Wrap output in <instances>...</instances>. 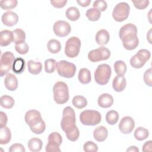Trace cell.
<instances>
[{
	"mask_svg": "<svg viewBox=\"0 0 152 152\" xmlns=\"http://www.w3.org/2000/svg\"><path fill=\"white\" fill-rule=\"evenodd\" d=\"M53 94L54 100L57 104L66 103L69 97L67 84L63 81L56 82L53 87Z\"/></svg>",
	"mask_w": 152,
	"mask_h": 152,
	"instance_id": "6da1fadb",
	"label": "cell"
},
{
	"mask_svg": "<svg viewBox=\"0 0 152 152\" xmlns=\"http://www.w3.org/2000/svg\"><path fill=\"white\" fill-rule=\"evenodd\" d=\"M76 117L74 110L70 106L65 107L62 112L61 127L65 132H68L76 126Z\"/></svg>",
	"mask_w": 152,
	"mask_h": 152,
	"instance_id": "7a4b0ae2",
	"label": "cell"
},
{
	"mask_svg": "<svg viewBox=\"0 0 152 152\" xmlns=\"http://www.w3.org/2000/svg\"><path fill=\"white\" fill-rule=\"evenodd\" d=\"M80 120L83 125L94 126L101 122L102 116L97 110H86L80 113Z\"/></svg>",
	"mask_w": 152,
	"mask_h": 152,
	"instance_id": "3957f363",
	"label": "cell"
},
{
	"mask_svg": "<svg viewBox=\"0 0 152 152\" xmlns=\"http://www.w3.org/2000/svg\"><path fill=\"white\" fill-rule=\"evenodd\" d=\"M112 69L109 65L102 64L97 67L94 72V80L99 85H105L110 78Z\"/></svg>",
	"mask_w": 152,
	"mask_h": 152,
	"instance_id": "277c9868",
	"label": "cell"
},
{
	"mask_svg": "<svg viewBox=\"0 0 152 152\" xmlns=\"http://www.w3.org/2000/svg\"><path fill=\"white\" fill-rule=\"evenodd\" d=\"M56 69L61 77L69 78L75 75L77 68L73 63L61 60L56 64Z\"/></svg>",
	"mask_w": 152,
	"mask_h": 152,
	"instance_id": "5b68a950",
	"label": "cell"
},
{
	"mask_svg": "<svg viewBox=\"0 0 152 152\" xmlns=\"http://www.w3.org/2000/svg\"><path fill=\"white\" fill-rule=\"evenodd\" d=\"M150 57L151 53L148 50L145 49H140L135 55L131 57L130 59V64L134 68H141L150 59Z\"/></svg>",
	"mask_w": 152,
	"mask_h": 152,
	"instance_id": "8992f818",
	"label": "cell"
},
{
	"mask_svg": "<svg viewBox=\"0 0 152 152\" xmlns=\"http://www.w3.org/2000/svg\"><path fill=\"white\" fill-rule=\"evenodd\" d=\"M80 48L81 40L80 39L75 36L71 37L65 43V53L69 58H75L79 54Z\"/></svg>",
	"mask_w": 152,
	"mask_h": 152,
	"instance_id": "52a82bcc",
	"label": "cell"
},
{
	"mask_svg": "<svg viewBox=\"0 0 152 152\" xmlns=\"http://www.w3.org/2000/svg\"><path fill=\"white\" fill-rule=\"evenodd\" d=\"M14 55L9 51L1 54L0 59V75L1 77L8 74V72L12 68L14 60Z\"/></svg>",
	"mask_w": 152,
	"mask_h": 152,
	"instance_id": "ba28073f",
	"label": "cell"
},
{
	"mask_svg": "<svg viewBox=\"0 0 152 152\" xmlns=\"http://www.w3.org/2000/svg\"><path fill=\"white\" fill-rule=\"evenodd\" d=\"M130 11L129 5L125 2H121L116 5L112 11L113 19L118 22H122L129 16Z\"/></svg>",
	"mask_w": 152,
	"mask_h": 152,
	"instance_id": "9c48e42d",
	"label": "cell"
},
{
	"mask_svg": "<svg viewBox=\"0 0 152 152\" xmlns=\"http://www.w3.org/2000/svg\"><path fill=\"white\" fill-rule=\"evenodd\" d=\"M119 36L122 42L132 40L138 37L137 28L132 23L126 24L120 28Z\"/></svg>",
	"mask_w": 152,
	"mask_h": 152,
	"instance_id": "30bf717a",
	"label": "cell"
},
{
	"mask_svg": "<svg viewBox=\"0 0 152 152\" xmlns=\"http://www.w3.org/2000/svg\"><path fill=\"white\" fill-rule=\"evenodd\" d=\"M111 53L109 49L105 47L101 46L97 49L90 50L88 53V58L91 62H97L108 59Z\"/></svg>",
	"mask_w": 152,
	"mask_h": 152,
	"instance_id": "8fae6325",
	"label": "cell"
},
{
	"mask_svg": "<svg viewBox=\"0 0 152 152\" xmlns=\"http://www.w3.org/2000/svg\"><path fill=\"white\" fill-rule=\"evenodd\" d=\"M53 30L55 35L61 37H64L70 33L71 28L68 22L63 20H59L54 23Z\"/></svg>",
	"mask_w": 152,
	"mask_h": 152,
	"instance_id": "7c38bea8",
	"label": "cell"
},
{
	"mask_svg": "<svg viewBox=\"0 0 152 152\" xmlns=\"http://www.w3.org/2000/svg\"><path fill=\"white\" fill-rule=\"evenodd\" d=\"M135 126V122L132 117L126 116L123 117L119 124V129L120 131L124 134H130L134 129Z\"/></svg>",
	"mask_w": 152,
	"mask_h": 152,
	"instance_id": "4fadbf2b",
	"label": "cell"
},
{
	"mask_svg": "<svg viewBox=\"0 0 152 152\" xmlns=\"http://www.w3.org/2000/svg\"><path fill=\"white\" fill-rule=\"evenodd\" d=\"M24 119L26 124L31 127L39 123L42 119V115L38 110L31 109L26 113Z\"/></svg>",
	"mask_w": 152,
	"mask_h": 152,
	"instance_id": "5bb4252c",
	"label": "cell"
},
{
	"mask_svg": "<svg viewBox=\"0 0 152 152\" xmlns=\"http://www.w3.org/2000/svg\"><path fill=\"white\" fill-rule=\"evenodd\" d=\"M1 20L4 25L8 27H12L17 23L18 17L15 12L8 11L2 14Z\"/></svg>",
	"mask_w": 152,
	"mask_h": 152,
	"instance_id": "9a60e30c",
	"label": "cell"
},
{
	"mask_svg": "<svg viewBox=\"0 0 152 152\" xmlns=\"http://www.w3.org/2000/svg\"><path fill=\"white\" fill-rule=\"evenodd\" d=\"M4 84L8 90L11 91H15L18 87V80L13 74L8 73L5 77Z\"/></svg>",
	"mask_w": 152,
	"mask_h": 152,
	"instance_id": "2e32d148",
	"label": "cell"
},
{
	"mask_svg": "<svg viewBox=\"0 0 152 152\" xmlns=\"http://www.w3.org/2000/svg\"><path fill=\"white\" fill-rule=\"evenodd\" d=\"M126 81L124 75H117L113 80L112 87L117 92L122 91L126 87Z\"/></svg>",
	"mask_w": 152,
	"mask_h": 152,
	"instance_id": "e0dca14e",
	"label": "cell"
},
{
	"mask_svg": "<svg viewBox=\"0 0 152 152\" xmlns=\"http://www.w3.org/2000/svg\"><path fill=\"white\" fill-rule=\"evenodd\" d=\"M99 106L103 108H108L112 106L113 103V98L112 95L108 93H103L99 96L97 99Z\"/></svg>",
	"mask_w": 152,
	"mask_h": 152,
	"instance_id": "ac0fdd59",
	"label": "cell"
},
{
	"mask_svg": "<svg viewBox=\"0 0 152 152\" xmlns=\"http://www.w3.org/2000/svg\"><path fill=\"white\" fill-rule=\"evenodd\" d=\"M14 40L12 31L8 30H4L0 32V45L1 46H7L9 45Z\"/></svg>",
	"mask_w": 152,
	"mask_h": 152,
	"instance_id": "d6986e66",
	"label": "cell"
},
{
	"mask_svg": "<svg viewBox=\"0 0 152 152\" xmlns=\"http://www.w3.org/2000/svg\"><path fill=\"white\" fill-rule=\"evenodd\" d=\"M108 131L106 127L99 126L96 128L93 131L94 138L98 142H103L107 138Z\"/></svg>",
	"mask_w": 152,
	"mask_h": 152,
	"instance_id": "ffe728a7",
	"label": "cell"
},
{
	"mask_svg": "<svg viewBox=\"0 0 152 152\" xmlns=\"http://www.w3.org/2000/svg\"><path fill=\"white\" fill-rule=\"evenodd\" d=\"M96 42L101 46L106 45L109 41L110 35L108 31L104 29H101L99 30L96 34Z\"/></svg>",
	"mask_w": 152,
	"mask_h": 152,
	"instance_id": "44dd1931",
	"label": "cell"
},
{
	"mask_svg": "<svg viewBox=\"0 0 152 152\" xmlns=\"http://www.w3.org/2000/svg\"><path fill=\"white\" fill-rule=\"evenodd\" d=\"M78 78L81 84H87L89 83L91 80L90 71L86 68L80 69L78 72Z\"/></svg>",
	"mask_w": 152,
	"mask_h": 152,
	"instance_id": "7402d4cb",
	"label": "cell"
},
{
	"mask_svg": "<svg viewBox=\"0 0 152 152\" xmlns=\"http://www.w3.org/2000/svg\"><path fill=\"white\" fill-rule=\"evenodd\" d=\"M27 145L28 149L31 151L38 152L41 150L43 145V142L40 139L34 137L31 138L28 141Z\"/></svg>",
	"mask_w": 152,
	"mask_h": 152,
	"instance_id": "603a6c76",
	"label": "cell"
},
{
	"mask_svg": "<svg viewBox=\"0 0 152 152\" xmlns=\"http://www.w3.org/2000/svg\"><path fill=\"white\" fill-rule=\"evenodd\" d=\"M11 139V133L10 128L7 126L1 127L0 144L2 145L8 144Z\"/></svg>",
	"mask_w": 152,
	"mask_h": 152,
	"instance_id": "cb8c5ba5",
	"label": "cell"
},
{
	"mask_svg": "<svg viewBox=\"0 0 152 152\" xmlns=\"http://www.w3.org/2000/svg\"><path fill=\"white\" fill-rule=\"evenodd\" d=\"M28 72L33 75L39 74L42 69V64L40 62H35L33 60H30L27 62Z\"/></svg>",
	"mask_w": 152,
	"mask_h": 152,
	"instance_id": "d4e9b609",
	"label": "cell"
},
{
	"mask_svg": "<svg viewBox=\"0 0 152 152\" xmlns=\"http://www.w3.org/2000/svg\"><path fill=\"white\" fill-rule=\"evenodd\" d=\"M25 61L21 58H17L14 60L12 69L17 74H21L25 69Z\"/></svg>",
	"mask_w": 152,
	"mask_h": 152,
	"instance_id": "484cf974",
	"label": "cell"
},
{
	"mask_svg": "<svg viewBox=\"0 0 152 152\" xmlns=\"http://www.w3.org/2000/svg\"><path fill=\"white\" fill-rule=\"evenodd\" d=\"M65 15L68 20L74 21L80 18V13L77 7H71L66 10Z\"/></svg>",
	"mask_w": 152,
	"mask_h": 152,
	"instance_id": "4316f807",
	"label": "cell"
},
{
	"mask_svg": "<svg viewBox=\"0 0 152 152\" xmlns=\"http://www.w3.org/2000/svg\"><path fill=\"white\" fill-rule=\"evenodd\" d=\"M47 48L52 53H57L61 49V45L59 41L52 39L49 40L47 43Z\"/></svg>",
	"mask_w": 152,
	"mask_h": 152,
	"instance_id": "83f0119b",
	"label": "cell"
},
{
	"mask_svg": "<svg viewBox=\"0 0 152 152\" xmlns=\"http://www.w3.org/2000/svg\"><path fill=\"white\" fill-rule=\"evenodd\" d=\"M15 102L14 99L8 95H3L0 98L1 106L5 109H11L14 105Z\"/></svg>",
	"mask_w": 152,
	"mask_h": 152,
	"instance_id": "f1b7e54d",
	"label": "cell"
},
{
	"mask_svg": "<svg viewBox=\"0 0 152 152\" xmlns=\"http://www.w3.org/2000/svg\"><path fill=\"white\" fill-rule=\"evenodd\" d=\"M72 103L74 107H75L77 109H81L87 106V100L84 96L78 95L73 97Z\"/></svg>",
	"mask_w": 152,
	"mask_h": 152,
	"instance_id": "f546056e",
	"label": "cell"
},
{
	"mask_svg": "<svg viewBox=\"0 0 152 152\" xmlns=\"http://www.w3.org/2000/svg\"><path fill=\"white\" fill-rule=\"evenodd\" d=\"M113 68L115 72L118 75H124L127 69L126 64L121 60L116 61L114 63Z\"/></svg>",
	"mask_w": 152,
	"mask_h": 152,
	"instance_id": "4dcf8cb0",
	"label": "cell"
},
{
	"mask_svg": "<svg viewBox=\"0 0 152 152\" xmlns=\"http://www.w3.org/2000/svg\"><path fill=\"white\" fill-rule=\"evenodd\" d=\"M86 15L90 21H96L100 19L101 17V12L96 8H91L87 10Z\"/></svg>",
	"mask_w": 152,
	"mask_h": 152,
	"instance_id": "1f68e13d",
	"label": "cell"
},
{
	"mask_svg": "<svg viewBox=\"0 0 152 152\" xmlns=\"http://www.w3.org/2000/svg\"><path fill=\"white\" fill-rule=\"evenodd\" d=\"M149 135L148 129L143 127H138L134 132V137L137 140L142 141L145 140Z\"/></svg>",
	"mask_w": 152,
	"mask_h": 152,
	"instance_id": "d6a6232c",
	"label": "cell"
},
{
	"mask_svg": "<svg viewBox=\"0 0 152 152\" xmlns=\"http://www.w3.org/2000/svg\"><path fill=\"white\" fill-rule=\"evenodd\" d=\"M119 114L117 111L114 110H109L106 115V121L109 125H113L116 124L119 119Z\"/></svg>",
	"mask_w": 152,
	"mask_h": 152,
	"instance_id": "836d02e7",
	"label": "cell"
},
{
	"mask_svg": "<svg viewBox=\"0 0 152 152\" xmlns=\"http://www.w3.org/2000/svg\"><path fill=\"white\" fill-rule=\"evenodd\" d=\"M14 34L13 42L15 44L25 42L26 40V34L25 32L20 28H17L12 31Z\"/></svg>",
	"mask_w": 152,
	"mask_h": 152,
	"instance_id": "e575fe53",
	"label": "cell"
},
{
	"mask_svg": "<svg viewBox=\"0 0 152 152\" xmlns=\"http://www.w3.org/2000/svg\"><path fill=\"white\" fill-rule=\"evenodd\" d=\"M17 0H1L0 1V7L2 9L10 10L15 8L17 5Z\"/></svg>",
	"mask_w": 152,
	"mask_h": 152,
	"instance_id": "d590c367",
	"label": "cell"
},
{
	"mask_svg": "<svg viewBox=\"0 0 152 152\" xmlns=\"http://www.w3.org/2000/svg\"><path fill=\"white\" fill-rule=\"evenodd\" d=\"M56 61L54 59H48L45 61V70L47 73H53L56 66Z\"/></svg>",
	"mask_w": 152,
	"mask_h": 152,
	"instance_id": "8d00e7d4",
	"label": "cell"
},
{
	"mask_svg": "<svg viewBox=\"0 0 152 152\" xmlns=\"http://www.w3.org/2000/svg\"><path fill=\"white\" fill-rule=\"evenodd\" d=\"M30 128L31 131L35 134H41L46 129V124L45 121L42 119L39 123L33 126L30 127Z\"/></svg>",
	"mask_w": 152,
	"mask_h": 152,
	"instance_id": "74e56055",
	"label": "cell"
},
{
	"mask_svg": "<svg viewBox=\"0 0 152 152\" xmlns=\"http://www.w3.org/2000/svg\"><path fill=\"white\" fill-rule=\"evenodd\" d=\"M65 134H66V138L69 140H70L71 141H75L79 138L80 131H79L78 128L76 126L75 127H74L72 129L69 130V131L66 132Z\"/></svg>",
	"mask_w": 152,
	"mask_h": 152,
	"instance_id": "f35d334b",
	"label": "cell"
},
{
	"mask_svg": "<svg viewBox=\"0 0 152 152\" xmlns=\"http://www.w3.org/2000/svg\"><path fill=\"white\" fill-rule=\"evenodd\" d=\"M138 44L139 40L138 37L132 40L122 42V45L124 48L128 50H132L133 49H135L138 46Z\"/></svg>",
	"mask_w": 152,
	"mask_h": 152,
	"instance_id": "ab89813d",
	"label": "cell"
},
{
	"mask_svg": "<svg viewBox=\"0 0 152 152\" xmlns=\"http://www.w3.org/2000/svg\"><path fill=\"white\" fill-rule=\"evenodd\" d=\"M15 49L18 53L21 55H24L28 52L29 46L26 42H23L15 44Z\"/></svg>",
	"mask_w": 152,
	"mask_h": 152,
	"instance_id": "60d3db41",
	"label": "cell"
},
{
	"mask_svg": "<svg viewBox=\"0 0 152 152\" xmlns=\"http://www.w3.org/2000/svg\"><path fill=\"white\" fill-rule=\"evenodd\" d=\"M83 150L86 152H96L98 151V146L94 142L88 141L83 145Z\"/></svg>",
	"mask_w": 152,
	"mask_h": 152,
	"instance_id": "b9f144b4",
	"label": "cell"
},
{
	"mask_svg": "<svg viewBox=\"0 0 152 152\" xmlns=\"http://www.w3.org/2000/svg\"><path fill=\"white\" fill-rule=\"evenodd\" d=\"M48 141H52L61 145L62 142V138L61 134L58 132H52L49 135Z\"/></svg>",
	"mask_w": 152,
	"mask_h": 152,
	"instance_id": "7bdbcfd3",
	"label": "cell"
},
{
	"mask_svg": "<svg viewBox=\"0 0 152 152\" xmlns=\"http://www.w3.org/2000/svg\"><path fill=\"white\" fill-rule=\"evenodd\" d=\"M59 147L60 145L56 142L48 141V143L46 145L45 150L46 152H60L61 149Z\"/></svg>",
	"mask_w": 152,
	"mask_h": 152,
	"instance_id": "ee69618b",
	"label": "cell"
},
{
	"mask_svg": "<svg viewBox=\"0 0 152 152\" xmlns=\"http://www.w3.org/2000/svg\"><path fill=\"white\" fill-rule=\"evenodd\" d=\"M93 8H96L99 11L102 12V11H104L106 10L107 7V4L105 1L97 0L93 2Z\"/></svg>",
	"mask_w": 152,
	"mask_h": 152,
	"instance_id": "f6af8a7d",
	"label": "cell"
},
{
	"mask_svg": "<svg viewBox=\"0 0 152 152\" xmlns=\"http://www.w3.org/2000/svg\"><path fill=\"white\" fill-rule=\"evenodd\" d=\"M134 7L138 10H144L146 8L148 4V0H143V1H132Z\"/></svg>",
	"mask_w": 152,
	"mask_h": 152,
	"instance_id": "bcb514c9",
	"label": "cell"
},
{
	"mask_svg": "<svg viewBox=\"0 0 152 152\" xmlns=\"http://www.w3.org/2000/svg\"><path fill=\"white\" fill-rule=\"evenodd\" d=\"M144 81L146 85L149 87L152 86V76H151V68L147 69L144 74Z\"/></svg>",
	"mask_w": 152,
	"mask_h": 152,
	"instance_id": "7dc6e473",
	"label": "cell"
},
{
	"mask_svg": "<svg viewBox=\"0 0 152 152\" xmlns=\"http://www.w3.org/2000/svg\"><path fill=\"white\" fill-rule=\"evenodd\" d=\"M10 152H25L26 149L21 144L19 143H15L11 145L9 148Z\"/></svg>",
	"mask_w": 152,
	"mask_h": 152,
	"instance_id": "c3c4849f",
	"label": "cell"
},
{
	"mask_svg": "<svg viewBox=\"0 0 152 152\" xmlns=\"http://www.w3.org/2000/svg\"><path fill=\"white\" fill-rule=\"evenodd\" d=\"M50 2V4L54 7L57 8H61L65 6V5L67 3V0H57V1L51 0Z\"/></svg>",
	"mask_w": 152,
	"mask_h": 152,
	"instance_id": "681fc988",
	"label": "cell"
},
{
	"mask_svg": "<svg viewBox=\"0 0 152 152\" xmlns=\"http://www.w3.org/2000/svg\"><path fill=\"white\" fill-rule=\"evenodd\" d=\"M8 121V117L5 113L1 111L0 112V126H5Z\"/></svg>",
	"mask_w": 152,
	"mask_h": 152,
	"instance_id": "f907efd6",
	"label": "cell"
},
{
	"mask_svg": "<svg viewBox=\"0 0 152 152\" xmlns=\"http://www.w3.org/2000/svg\"><path fill=\"white\" fill-rule=\"evenodd\" d=\"M151 145H152V141L151 140L145 142L142 145V151H144V152L151 151Z\"/></svg>",
	"mask_w": 152,
	"mask_h": 152,
	"instance_id": "816d5d0a",
	"label": "cell"
},
{
	"mask_svg": "<svg viewBox=\"0 0 152 152\" xmlns=\"http://www.w3.org/2000/svg\"><path fill=\"white\" fill-rule=\"evenodd\" d=\"M77 2L79 5L83 7H86L90 4L91 0H77Z\"/></svg>",
	"mask_w": 152,
	"mask_h": 152,
	"instance_id": "f5cc1de1",
	"label": "cell"
},
{
	"mask_svg": "<svg viewBox=\"0 0 152 152\" xmlns=\"http://www.w3.org/2000/svg\"><path fill=\"white\" fill-rule=\"evenodd\" d=\"M126 151H133V152H138L139 151V149L136 147V146H134V145H132V146H131L129 147L127 150H126Z\"/></svg>",
	"mask_w": 152,
	"mask_h": 152,
	"instance_id": "db71d44e",
	"label": "cell"
},
{
	"mask_svg": "<svg viewBox=\"0 0 152 152\" xmlns=\"http://www.w3.org/2000/svg\"><path fill=\"white\" fill-rule=\"evenodd\" d=\"M151 29L150 28V29L149 30V31H148L147 34V39H148V42H149V43H150V44H151Z\"/></svg>",
	"mask_w": 152,
	"mask_h": 152,
	"instance_id": "11a10c76",
	"label": "cell"
}]
</instances>
